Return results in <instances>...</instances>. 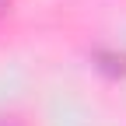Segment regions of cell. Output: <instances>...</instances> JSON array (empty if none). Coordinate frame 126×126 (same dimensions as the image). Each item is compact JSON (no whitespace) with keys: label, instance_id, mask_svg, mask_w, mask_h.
I'll return each mask as SVG.
<instances>
[{"label":"cell","instance_id":"1","mask_svg":"<svg viewBox=\"0 0 126 126\" xmlns=\"http://www.w3.org/2000/svg\"><path fill=\"white\" fill-rule=\"evenodd\" d=\"M0 126H21L18 119H11V116H4V119H0Z\"/></svg>","mask_w":126,"mask_h":126},{"label":"cell","instance_id":"2","mask_svg":"<svg viewBox=\"0 0 126 126\" xmlns=\"http://www.w3.org/2000/svg\"><path fill=\"white\" fill-rule=\"evenodd\" d=\"M7 7H11V0H0V18L7 14Z\"/></svg>","mask_w":126,"mask_h":126}]
</instances>
